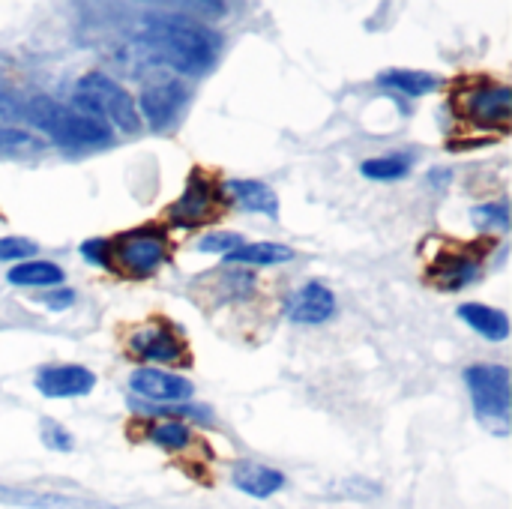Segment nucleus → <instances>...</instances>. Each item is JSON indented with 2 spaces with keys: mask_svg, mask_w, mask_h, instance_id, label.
<instances>
[{
  "mask_svg": "<svg viewBox=\"0 0 512 509\" xmlns=\"http://www.w3.org/2000/svg\"><path fill=\"white\" fill-rule=\"evenodd\" d=\"M483 276L480 255H441L435 267L429 270V282L441 291H462L465 285H474Z\"/></svg>",
  "mask_w": 512,
  "mask_h": 509,
  "instance_id": "obj_14",
  "label": "nucleus"
},
{
  "mask_svg": "<svg viewBox=\"0 0 512 509\" xmlns=\"http://www.w3.org/2000/svg\"><path fill=\"white\" fill-rule=\"evenodd\" d=\"M48 312H63V309H69L72 303H75V291L72 288H60V291H51V294H45L42 300H39Z\"/></svg>",
  "mask_w": 512,
  "mask_h": 509,
  "instance_id": "obj_29",
  "label": "nucleus"
},
{
  "mask_svg": "<svg viewBox=\"0 0 512 509\" xmlns=\"http://www.w3.org/2000/svg\"><path fill=\"white\" fill-rule=\"evenodd\" d=\"M81 255H84V261L93 264V267H111V246H108L105 237H90V240H84V243H81Z\"/></svg>",
  "mask_w": 512,
  "mask_h": 509,
  "instance_id": "obj_27",
  "label": "nucleus"
},
{
  "mask_svg": "<svg viewBox=\"0 0 512 509\" xmlns=\"http://www.w3.org/2000/svg\"><path fill=\"white\" fill-rule=\"evenodd\" d=\"M231 483H234L237 492H243L249 498H258V501H267V498H273L276 492L285 489V474L279 468H270V465H261V462H240L231 471Z\"/></svg>",
  "mask_w": 512,
  "mask_h": 509,
  "instance_id": "obj_15",
  "label": "nucleus"
},
{
  "mask_svg": "<svg viewBox=\"0 0 512 509\" xmlns=\"http://www.w3.org/2000/svg\"><path fill=\"white\" fill-rule=\"evenodd\" d=\"M246 240L237 234V231H207L201 240H198V252H216V255H231L234 249H240Z\"/></svg>",
  "mask_w": 512,
  "mask_h": 509,
  "instance_id": "obj_25",
  "label": "nucleus"
},
{
  "mask_svg": "<svg viewBox=\"0 0 512 509\" xmlns=\"http://www.w3.org/2000/svg\"><path fill=\"white\" fill-rule=\"evenodd\" d=\"M39 438H42V444L48 447V450H54V453H72L75 450V438L69 435V429H63L57 420H51V417H42L39 420Z\"/></svg>",
  "mask_w": 512,
  "mask_h": 509,
  "instance_id": "obj_24",
  "label": "nucleus"
},
{
  "mask_svg": "<svg viewBox=\"0 0 512 509\" xmlns=\"http://www.w3.org/2000/svg\"><path fill=\"white\" fill-rule=\"evenodd\" d=\"M129 387H132V393L147 399L153 408L156 405H183V402H192V396H195V384L189 378L156 369V366L135 369L129 375Z\"/></svg>",
  "mask_w": 512,
  "mask_h": 509,
  "instance_id": "obj_9",
  "label": "nucleus"
},
{
  "mask_svg": "<svg viewBox=\"0 0 512 509\" xmlns=\"http://www.w3.org/2000/svg\"><path fill=\"white\" fill-rule=\"evenodd\" d=\"M147 438L162 450H183V447H189L192 432L183 420H162L147 429Z\"/></svg>",
  "mask_w": 512,
  "mask_h": 509,
  "instance_id": "obj_22",
  "label": "nucleus"
},
{
  "mask_svg": "<svg viewBox=\"0 0 512 509\" xmlns=\"http://www.w3.org/2000/svg\"><path fill=\"white\" fill-rule=\"evenodd\" d=\"M111 264L132 279H150L168 261V234L159 225H144L108 240Z\"/></svg>",
  "mask_w": 512,
  "mask_h": 509,
  "instance_id": "obj_5",
  "label": "nucleus"
},
{
  "mask_svg": "<svg viewBox=\"0 0 512 509\" xmlns=\"http://www.w3.org/2000/svg\"><path fill=\"white\" fill-rule=\"evenodd\" d=\"M381 495V486L378 483H369V480H348L339 486V498H354V501H369V498H378Z\"/></svg>",
  "mask_w": 512,
  "mask_h": 509,
  "instance_id": "obj_28",
  "label": "nucleus"
},
{
  "mask_svg": "<svg viewBox=\"0 0 512 509\" xmlns=\"http://www.w3.org/2000/svg\"><path fill=\"white\" fill-rule=\"evenodd\" d=\"M459 318L483 339L489 342H504L510 336V315L504 309L486 306V303H462Z\"/></svg>",
  "mask_w": 512,
  "mask_h": 509,
  "instance_id": "obj_16",
  "label": "nucleus"
},
{
  "mask_svg": "<svg viewBox=\"0 0 512 509\" xmlns=\"http://www.w3.org/2000/svg\"><path fill=\"white\" fill-rule=\"evenodd\" d=\"M129 351H132V357H138L150 366L177 363L183 357V342L171 327H147L129 339Z\"/></svg>",
  "mask_w": 512,
  "mask_h": 509,
  "instance_id": "obj_13",
  "label": "nucleus"
},
{
  "mask_svg": "<svg viewBox=\"0 0 512 509\" xmlns=\"http://www.w3.org/2000/svg\"><path fill=\"white\" fill-rule=\"evenodd\" d=\"M96 387V375L84 366H45L36 372V390L48 399H75L87 396Z\"/></svg>",
  "mask_w": 512,
  "mask_h": 509,
  "instance_id": "obj_12",
  "label": "nucleus"
},
{
  "mask_svg": "<svg viewBox=\"0 0 512 509\" xmlns=\"http://www.w3.org/2000/svg\"><path fill=\"white\" fill-rule=\"evenodd\" d=\"M192 93L183 81L177 78H162L156 84H147L141 90V99H138V117L147 120V126L153 132H168L177 126L180 114L186 111Z\"/></svg>",
  "mask_w": 512,
  "mask_h": 509,
  "instance_id": "obj_7",
  "label": "nucleus"
},
{
  "mask_svg": "<svg viewBox=\"0 0 512 509\" xmlns=\"http://www.w3.org/2000/svg\"><path fill=\"white\" fill-rule=\"evenodd\" d=\"M462 114L480 129L507 132L512 117V90L507 84H495V81L471 87L462 102Z\"/></svg>",
  "mask_w": 512,
  "mask_h": 509,
  "instance_id": "obj_8",
  "label": "nucleus"
},
{
  "mask_svg": "<svg viewBox=\"0 0 512 509\" xmlns=\"http://www.w3.org/2000/svg\"><path fill=\"white\" fill-rule=\"evenodd\" d=\"M462 375L477 420L501 438L510 435V369L501 363H480L468 366Z\"/></svg>",
  "mask_w": 512,
  "mask_h": 509,
  "instance_id": "obj_4",
  "label": "nucleus"
},
{
  "mask_svg": "<svg viewBox=\"0 0 512 509\" xmlns=\"http://www.w3.org/2000/svg\"><path fill=\"white\" fill-rule=\"evenodd\" d=\"M225 189L237 201V207H243L246 213H261L270 219L279 216V198L264 180H228Z\"/></svg>",
  "mask_w": 512,
  "mask_h": 509,
  "instance_id": "obj_17",
  "label": "nucleus"
},
{
  "mask_svg": "<svg viewBox=\"0 0 512 509\" xmlns=\"http://www.w3.org/2000/svg\"><path fill=\"white\" fill-rule=\"evenodd\" d=\"M378 84L393 90V93L417 99V96L435 93L441 87V78L432 75V72H423V69H384L378 75Z\"/></svg>",
  "mask_w": 512,
  "mask_h": 509,
  "instance_id": "obj_18",
  "label": "nucleus"
},
{
  "mask_svg": "<svg viewBox=\"0 0 512 509\" xmlns=\"http://www.w3.org/2000/svg\"><path fill=\"white\" fill-rule=\"evenodd\" d=\"M72 105L75 111L81 108V114L102 120L105 126H117L120 132H138L141 129V117L135 108V99L129 96V90L123 84H117L111 75L105 72H87L75 81L72 90Z\"/></svg>",
  "mask_w": 512,
  "mask_h": 509,
  "instance_id": "obj_3",
  "label": "nucleus"
},
{
  "mask_svg": "<svg viewBox=\"0 0 512 509\" xmlns=\"http://www.w3.org/2000/svg\"><path fill=\"white\" fill-rule=\"evenodd\" d=\"M471 222L480 231H498L507 234L510 231V204L507 201H489L471 210Z\"/></svg>",
  "mask_w": 512,
  "mask_h": 509,
  "instance_id": "obj_23",
  "label": "nucleus"
},
{
  "mask_svg": "<svg viewBox=\"0 0 512 509\" xmlns=\"http://www.w3.org/2000/svg\"><path fill=\"white\" fill-rule=\"evenodd\" d=\"M33 138L18 132V129H0V153H12V150H24L30 147Z\"/></svg>",
  "mask_w": 512,
  "mask_h": 509,
  "instance_id": "obj_30",
  "label": "nucleus"
},
{
  "mask_svg": "<svg viewBox=\"0 0 512 509\" xmlns=\"http://www.w3.org/2000/svg\"><path fill=\"white\" fill-rule=\"evenodd\" d=\"M27 120L33 129L48 135L57 147L66 150H90L111 141V129L102 120H93L51 96H36L27 102Z\"/></svg>",
  "mask_w": 512,
  "mask_h": 509,
  "instance_id": "obj_2",
  "label": "nucleus"
},
{
  "mask_svg": "<svg viewBox=\"0 0 512 509\" xmlns=\"http://www.w3.org/2000/svg\"><path fill=\"white\" fill-rule=\"evenodd\" d=\"M414 168V159L408 153H387V156H375L366 159L360 165V174L378 183H390V180H405Z\"/></svg>",
  "mask_w": 512,
  "mask_h": 509,
  "instance_id": "obj_21",
  "label": "nucleus"
},
{
  "mask_svg": "<svg viewBox=\"0 0 512 509\" xmlns=\"http://www.w3.org/2000/svg\"><path fill=\"white\" fill-rule=\"evenodd\" d=\"M216 216H219V186L210 180V174L195 168L186 180L183 195L168 207V222L183 231H195L210 225Z\"/></svg>",
  "mask_w": 512,
  "mask_h": 509,
  "instance_id": "obj_6",
  "label": "nucleus"
},
{
  "mask_svg": "<svg viewBox=\"0 0 512 509\" xmlns=\"http://www.w3.org/2000/svg\"><path fill=\"white\" fill-rule=\"evenodd\" d=\"M135 48L147 63L171 66L180 75L201 78L216 66L222 54V36L192 15L153 12L141 18Z\"/></svg>",
  "mask_w": 512,
  "mask_h": 509,
  "instance_id": "obj_1",
  "label": "nucleus"
},
{
  "mask_svg": "<svg viewBox=\"0 0 512 509\" xmlns=\"http://www.w3.org/2000/svg\"><path fill=\"white\" fill-rule=\"evenodd\" d=\"M0 504L21 509H117L90 495H66L30 486H0Z\"/></svg>",
  "mask_w": 512,
  "mask_h": 509,
  "instance_id": "obj_11",
  "label": "nucleus"
},
{
  "mask_svg": "<svg viewBox=\"0 0 512 509\" xmlns=\"http://www.w3.org/2000/svg\"><path fill=\"white\" fill-rule=\"evenodd\" d=\"M285 315H288V321H294L300 327H318L336 315V294L324 282L312 279L288 294Z\"/></svg>",
  "mask_w": 512,
  "mask_h": 509,
  "instance_id": "obj_10",
  "label": "nucleus"
},
{
  "mask_svg": "<svg viewBox=\"0 0 512 509\" xmlns=\"http://www.w3.org/2000/svg\"><path fill=\"white\" fill-rule=\"evenodd\" d=\"M6 282L15 288H51L63 282V270L51 261H21L6 273Z\"/></svg>",
  "mask_w": 512,
  "mask_h": 509,
  "instance_id": "obj_20",
  "label": "nucleus"
},
{
  "mask_svg": "<svg viewBox=\"0 0 512 509\" xmlns=\"http://www.w3.org/2000/svg\"><path fill=\"white\" fill-rule=\"evenodd\" d=\"M36 255V243L27 240V237H0V264H21V261H33Z\"/></svg>",
  "mask_w": 512,
  "mask_h": 509,
  "instance_id": "obj_26",
  "label": "nucleus"
},
{
  "mask_svg": "<svg viewBox=\"0 0 512 509\" xmlns=\"http://www.w3.org/2000/svg\"><path fill=\"white\" fill-rule=\"evenodd\" d=\"M294 249L285 243H243L231 255H225L228 264H246V267H273V264H288L294 261Z\"/></svg>",
  "mask_w": 512,
  "mask_h": 509,
  "instance_id": "obj_19",
  "label": "nucleus"
}]
</instances>
